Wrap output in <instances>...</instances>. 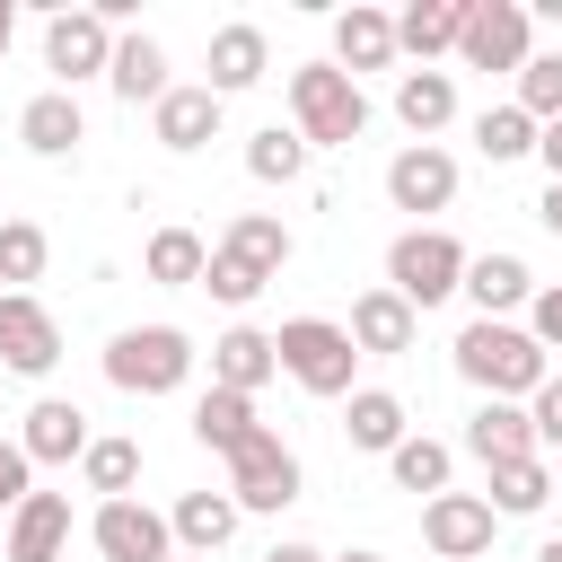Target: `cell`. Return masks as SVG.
<instances>
[{"mask_svg": "<svg viewBox=\"0 0 562 562\" xmlns=\"http://www.w3.org/2000/svg\"><path fill=\"white\" fill-rule=\"evenodd\" d=\"M457 378L483 386V404H527L553 369H544V342L527 325H501V316H474L457 334Z\"/></svg>", "mask_w": 562, "mask_h": 562, "instance_id": "1", "label": "cell"}, {"mask_svg": "<svg viewBox=\"0 0 562 562\" xmlns=\"http://www.w3.org/2000/svg\"><path fill=\"white\" fill-rule=\"evenodd\" d=\"M290 132H299L307 149H351V140L369 132L360 79H342L334 61H299V70H290Z\"/></svg>", "mask_w": 562, "mask_h": 562, "instance_id": "2", "label": "cell"}, {"mask_svg": "<svg viewBox=\"0 0 562 562\" xmlns=\"http://www.w3.org/2000/svg\"><path fill=\"white\" fill-rule=\"evenodd\" d=\"M272 360H281L290 386H307V395H325V404H342V395H351V369H360V351H351V334H342L334 316H290V325L272 334Z\"/></svg>", "mask_w": 562, "mask_h": 562, "instance_id": "3", "label": "cell"}, {"mask_svg": "<svg viewBox=\"0 0 562 562\" xmlns=\"http://www.w3.org/2000/svg\"><path fill=\"white\" fill-rule=\"evenodd\" d=\"M105 378L123 395H176L193 378V334L184 325H123L105 342Z\"/></svg>", "mask_w": 562, "mask_h": 562, "instance_id": "4", "label": "cell"}, {"mask_svg": "<svg viewBox=\"0 0 562 562\" xmlns=\"http://www.w3.org/2000/svg\"><path fill=\"white\" fill-rule=\"evenodd\" d=\"M457 281H465V246L448 237V228H404L395 246H386V290L422 316V307H439V299H457Z\"/></svg>", "mask_w": 562, "mask_h": 562, "instance_id": "5", "label": "cell"}, {"mask_svg": "<svg viewBox=\"0 0 562 562\" xmlns=\"http://www.w3.org/2000/svg\"><path fill=\"white\" fill-rule=\"evenodd\" d=\"M228 501L237 509H290L299 501V448L281 430H255L237 457H228Z\"/></svg>", "mask_w": 562, "mask_h": 562, "instance_id": "6", "label": "cell"}, {"mask_svg": "<svg viewBox=\"0 0 562 562\" xmlns=\"http://www.w3.org/2000/svg\"><path fill=\"white\" fill-rule=\"evenodd\" d=\"M527 9L518 0H465V26H457V61L465 70H527Z\"/></svg>", "mask_w": 562, "mask_h": 562, "instance_id": "7", "label": "cell"}, {"mask_svg": "<svg viewBox=\"0 0 562 562\" xmlns=\"http://www.w3.org/2000/svg\"><path fill=\"white\" fill-rule=\"evenodd\" d=\"M105 61H114V26H105L97 9H53V18H44V70H53L61 88L105 79Z\"/></svg>", "mask_w": 562, "mask_h": 562, "instance_id": "8", "label": "cell"}, {"mask_svg": "<svg viewBox=\"0 0 562 562\" xmlns=\"http://www.w3.org/2000/svg\"><path fill=\"white\" fill-rule=\"evenodd\" d=\"M492 536H501V518H492L483 492H439V501H422V544H430L439 562H483Z\"/></svg>", "mask_w": 562, "mask_h": 562, "instance_id": "9", "label": "cell"}, {"mask_svg": "<svg viewBox=\"0 0 562 562\" xmlns=\"http://www.w3.org/2000/svg\"><path fill=\"white\" fill-rule=\"evenodd\" d=\"M53 360H61V325H53V307H44L35 290H0V369H18V378H53Z\"/></svg>", "mask_w": 562, "mask_h": 562, "instance_id": "10", "label": "cell"}, {"mask_svg": "<svg viewBox=\"0 0 562 562\" xmlns=\"http://www.w3.org/2000/svg\"><path fill=\"white\" fill-rule=\"evenodd\" d=\"M88 544H97L105 562H176L167 509H149V501H97V518H88Z\"/></svg>", "mask_w": 562, "mask_h": 562, "instance_id": "11", "label": "cell"}, {"mask_svg": "<svg viewBox=\"0 0 562 562\" xmlns=\"http://www.w3.org/2000/svg\"><path fill=\"white\" fill-rule=\"evenodd\" d=\"M386 202L413 211V220H422V211H448V202H457V158H448L439 140L395 149V158H386Z\"/></svg>", "mask_w": 562, "mask_h": 562, "instance_id": "12", "label": "cell"}, {"mask_svg": "<svg viewBox=\"0 0 562 562\" xmlns=\"http://www.w3.org/2000/svg\"><path fill=\"white\" fill-rule=\"evenodd\" d=\"M70 544V492H26L0 518V562H61Z\"/></svg>", "mask_w": 562, "mask_h": 562, "instance_id": "13", "label": "cell"}, {"mask_svg": "<svg viewBox=\"0 0 562 562\" xmlns=\"http://www.w3.org/2000/svg\"><path fill=\"white\" fill-rule=\"evenodd\" d=\"M413 325H422V316L378 281V290H360V299H351V325H342V334H351V351H360V360H395V351H413Z\"/></svg>", "mask_w": 562, "mask_h": 562, "instance_id": "14", "label": "cell"}, {"mask_svg": "<svg viewBox=\"0 0 562 562\" xmlns=\"http://www.w3.org/2000/svg\"><path fill=\"white\" fill-rule=\"evenodd\" d=\"M18 448H26V465H70V457H88V413L70 395H35Z\"/></svg>", "mask_w": 562, "mask_h": 562, "instance_id": "15", "label": "cell"}, {"mask_svg": "<svg viewBox=\"0 0 562 562\" xmlns=\"http://www.w3.org/2000/svg\"><path fill=\"white\" fill-rule=\"evenodd\" d=\"M202 70H211L202 88H211L220 105H228V97H246V88H255V79L272 70V44H263V26H246V18H237V26H220V35H211V61H202Z\"/></svg>", "mask_w": 562, "mask_h": 562, "instance_id": "16", "label": "cell"}, {"mask_svg": "<svg viewBox=\"0 0 562 562\" xmlns=\"http://www.w3.org/2000/svg\"><path fill=\"white\" fill-rule=\"evenodd\" d=\"M220 114H228V105H220V97L193 79V88H167V97L149 105V132H158V149H176V158H184V149L220 140Z\"/></svg>", "mask_w": 562, "mask_h": 562, "instance_id": "17", "label": "cell"}, {"mask_svg": "<svg viewBox=\"0 0 562 562\" xmlns=\"http://www.w3.org/2000/svg\"><path fill=\"white\" fill-rule=\"evenodd\" d=\"M281 378V360H272V334L263 325H228L220 342H211V386H228V395H263Z\"/></svg>", "mask_w": 562, "mask_h": 562, "instance_id": "18", "label": "cell"}, {"mask_svg": "<svg viewBox=\"0 0 562 562\" xmlns=\"http://www.w3.org/2000/svg\"><path fill=\"white\" fill-rule=\"evenodd\" d=\"M386 61H395V18L369 9V0H351V9L334 18V70L360 79V70H386Z\"/></svg>", "mask_w": 562, "mask_h": 562, "instance_id": "19", "label": "cell"}, {"mask_svg": "<svg viewBox=\"0 0 562 562\" xmlns=\"http://www.w3.org/2000/svg\"><path fill=\"white\" fill-rule=\"evenodd\" d=\"M237 518H246V509H237L228 492H184V501L167 509V536H176V553L211 562V553H220V544L237 536Z\"/></svg>", "mask_w": 562, "mask_h": 562, "instance_id": "20", "label": "cell"}, {"mask_svg": "<svg viewBox=\"0 0 562 562\" xmlns=\"http://www.w3.org/2000/svg\"><path fill=\"white\" fill-rule=\"evenodd\" d=\"M18 140H26L35 158H70V149L88 140V114H79V97H70V88H44V97H26V114H18Z\"/></svg>", "mask_w": 562, "mask_h": 562, "instance_id": "21", "label": "cell"}, {"mask_svg": "<svg viewBox=\"0 0 562 562\" xmlns=\"http://www.w3.org/2000/svg\"><path fill=\"white\" fill-rule=\"evenodd\" d=\"M457 290L474 299V316H501V325H509V307L536 299V272H527L518 255H465V281H457Z\"/></svg>", "mask_w": 562, "mask_h": 562, "instance_id": "22", "label": "cell"}, {"mask_svg": "<svg viewBox=\"0 0 562 562\" xmlns=\"http://www.w3.org/2000/svg\"><path fill=\"white\" fill-rule=\"evenodd\" d=\"M105 88L123 97V105H158L176 79H167V53H158V35H114V61H105Z\"/></svg>", "mask_w": 562, "mask_h": 562, "instance_id": "23", "label": "cell"}, {"mask_svg": "<svg viewBox=\"0 0 562 562\" xmlns=\"http://www.w3.org/2000/svg\"><path fill=\"white\" fill-rule=\"evenodd\" d=\"M220 255H237L246 272H263V281H281V263L299 255V237L272 220V211H237L228 228H220Z\"/></svg>", "mask_w": 562, "mask_h": 562, "instance_id": "24", "label": "cell"}, {"mask_svg": "<svg viewBox=\"0 0 562 562\" xmlns=\"http://www.w3.org/2000/svg\"><path fill=\"white\" fill-rule=\"evenodd\" d=\"M395 123H404L413 140L448 132V123H457V79H448V70H404V79H395Z\"/></svg>", "mask_w": 562, "mask_h": 562, "instance_id": "25", "label": "cell"}, {"mask_svg": "<svg viewBox=\"0 0 562 562\" xmlns=\"http://www.w3.org/2000/svg\"><path fill=\"white\" fill-rule=\"evenodd\" d=\"M457 26H465V0H413V9L395 18V53H413V61L430 70L439 53H457Z\"/></svg>", "mask_w": 562, "mask_h": 562, "instance_id": "26", "label": "cell"}, {"mask_svg": "<svg viewBox=\"0 0 562 562\" xmlns=\"http://www.w3.org/2000/svg\"><path fill=\"white\" fill-rule=\"evenodd\" d=\"M465 457H483V465L536 457V422H527V404H483V413L465 422Z\"/></svg>", "mask_w": 562, "mask_h": 562, "instance_id": "27", "label": "cell"}, {"mask_svg": "<svg viewBox=\"0 0 562 562\" xmlns=\"http://www.w3.org/2000/svg\"><path fill=\"white\" fill-rule=\"evenodd\" d=\"M263 422H255V395H228V386H202V404H193V439L202 448H220V457H237L246 439H255Z\"/></svg>", "mask_w": 562, "mask_h": 562, "instance_id": "28", "label": "cell"}, {"mask_svg": "<svg viewBox=\"0 0 562 562\" xmlns=\"http://www.w3.org/2000/svg\"><path fill=\"white\" fill-rule=\"evenodd\" d=\"M342 439L369 448V457H386V448L404 439V404H395L386 386H351V395H342Z\"/></svg>", "mask_w": 562, "mask_h": 562, "instance_id": "29", "label": "cell"}, {"mask_svg": "<svg viewBox=\"0 0 562 562\" xmlns=\"http://www.w3.org/2000/svg\"><path fill=\"white\" fill-rule=\"evenodd\" d=\"M202 263H211V246H202L193 228H158V237L140 246V272H149L158 290H202Z\"/></svg>", "mask_w": 562, "mask_h": 562, "instance_id": "30", "label": "cell"}, {"mask_svg": "<svg viewBox=\"0 0 562 562\" xmlns=\"http://www.w3.org/2000/svg\"><path fill=\"white\" fill-rule=\"evenodd\" d=\"M492 518H527V509H544L553 501V465L544 457H509V465H492Z\"/></svg>", "mask_w": 562, "mask_h": 562, "instance_id": "31", "label": "cell"}, {"mask_svg": "<svg viewBox=\"0 0 562 562\" xmlns=\"http://www.w3.org/2000/svg\"><path fill=\"white\" fill-rule=\"evenodd\" d=\"M448 465H457V457H448L439 439H413V430L386 448V474H395V492H422V501H439V492H448Z\"/></svg>", "mask_w": 562, "mask_h": 562, "instance_id": "32", "label": "cell"}, {"mask_svg": "<svg viewBox=\"0 0 562 562\" xmlns=\"http://www.w3.org/2000/svg\"><path fill=\"white\" fill-rule=\"evenodd\" d=\"M79 474H88L97 501H132V483H140V448H132V439H88Z\"/></svg>", "mask_w": 562, "mask_h": 562, "instance_id": "33", "label": "cell"}, {"mask_svg": "<svg viewBox=\"0 0 562 562\" xmlns=\"http://www.w3.org/2000/svg\"><path fill=\"white\" fill-rule=\"evenodd\" d=\"M474 149H483L492 167H509V158H536V123H527L518 105H483V114H474Z\"/></svg>", "mask_w": 562, "mask_h": 562, "instance_id": "34", "label": "cell"}, {"mask_svg": "<svg viewBox=\"0 0 562 562\" xmlns=\"http://www.w3.org/2000/svg\"><path fill=\"white\" fill-rule=\"evenodd\" d=\"M246 176H255V184H299V176H307V140L281 132V123L255 132V140H246Z\"/></svg>", "mask_w": 562, "mask_h": 562, "instance_id": "35", "label": "cell"}, {"mask_svg": "<svg viewBox=\"0 0 562 562\" xmlns=\"http://www.w3.org/2000/svg\"><path fill=\"white\" fill-rule=\"evenodd\" d=\"M527 123H562V53H527L518 70V97H509Z\"/></svg>", "mask_w": 562, "mask_h": 562, "instance_id": "36", "label": "cell"}, {"mask_svg": "<svg viewBox=\"0 0 562 562\" xmlns=\"http://www.w3.org/2000/svg\"><path fill=\"white\" fill-rule=\"evenodd\" d=\"M44 255H53V237H44L35 220H0V281L26 290V281L44 272Z\"/></svg>", "mask_w": 562, "mask_h": 562, "instance_id": "37", "label": "cell"}, {"mask_svg": "<svg viewBox=\"0 0 562 562\" xmlns=\"http://www.w3.org/2000/svg\"><path fill=\"white\" fill-rule=\"evenodd\" d=\"M202 290H211L220 307H255V290H263V272H246L237 255H220V246H211V263H202Z\"/></svg>", "mask_w": 562, "mask_h": 562, "instance_id": "38", "label": "cell"}, {"mask_svg": "<svg viewBox=\"0 0 562 562\" xmlns=\"http://www.w3.org/2000/svg\"><path fill=\"white\" fill-rule=\"evenodd\" d=\"M527 422H536V448H562V378H544L527 395Z\"/></svg>", "mask_w": 562, "mask_h": 562, "instance_id": "39", "label": "cell"}, {"mask_svg": "<svg viewBox=\"0 0 562 562\" xmlns=\"http://www.w3.org/2000/svg\"><path fill=\"white\" fill-rule=\"evenodd\" d=\"M26 492H35V465H26V448H18V439H0V518H9Z\"/></svg>", "mask_w": 562, "mask_h": 562, "instance_id": "40", "label": "cell"}, {"mask_svg": "<svg viewBox=\"0 0 562 562\" xmlns=\"http://www.w3.org/2000/svg\"><path fill=\"white\" fill-rule=\"evenodd\" d=\"M527 334H536V342H544V351H562V281H553V290H536V299H527Z\"/></svg>", "mask_w": 562, "mask_h": 562, "instance_id": "41", "label": "cell"}, {"mask_svg": "<svg viewBox=\"0 0 562 562\" xmlns=\"http://www.w3.org/2000/svg\"><path fill=\"white\" fill-rule=\"evenodd\" d=\"M536 158H544V176L562 184V123H536Z\"/></svg>", "mask_w": 562, "mask_h": 562, "instance_id": "42", "label": "cell"}, {"mask_svg": "<svg viewBox=\"0 0 562 562\" xmlns=\"http://www.w3.org/2000/svg\"><path fill=\"white\" fill-rule=\"evenodd\" d=\"M536 220H544V228L562 237V184H544V202H536Z\"/></svg>", "mask_w": 562, "mask_h": 562, "instance_id": "43", "label": "cell"}, {"mask_svg": "<svg viewBox=\"0 0 562 562\" xmlns=\"http://www.w3.org/2000/svg\"><path fill=\"white\" fill-rule=\"evenodd\" d=\"M263 562H325V553H316V544H272Z\"/></svg>", "mask_w": 562, "mask_h": 562, "instance_id": "44", "label": "cell"}, {"mask_svg": "<svg viewBox=\"0 0 562 562\" xmlns=\"http://www.w3.org/2000/svg\"><path fill=\"white\" fill-rule=\"evenodd\" d=\"M9 35H18V9H9V0H0V53H9Z\"/></svg>", "mask_w": 562, "mask_h": 562, "instance_id": "45", "label": "cell"}, {"mask_svg": "<svg viewBox=\"0 0 562 562\" xmlns=\"http://www.w3.org/2000/svg\"><path fill=\"white\" fill-rule=\"evenodd\" d=\"M536 562H562V536H544V544H536Z\"/></svg>", "mask_w": 562, "mask_h": 562, "instance_id": "46", "label": "cell"}, {"mask_svg": "<svg viewBox=\"0 0 562 562\" xmlns=\"http://www.w3.org/2000/svg\"><path fill=\"white\" fill-rule=\"evenodd\" d=\"M334 562H378V553H334Z\"/></svg>", "mask_w": 562, "mask_h": 562, "instance_id": "47", "label": "cell"}, {"mask_svg": "<svg viewBox=\"0 0 562 562\" xmlns=\"http://www.w3.org/2000/svg\"><path fill=\"white\" fill-rule=\"evenodd\" d=\"M553 492H562V465H553Z\"/></svg>", "mask_w": 562, "mask_h": 562, "instance_id": "48", "label": "cell"}, {"mask_svg": "<svg viewBox=\"0 0 562 562\" xmlns=\"http://www.w3.org/2000/svg\"><path fill=\"white\" fill-rule=\"evenodd\" d=\"M176 562H193V553H176Z\"/></svg>", "mask_w": 562, "mask_h": 562, "instance_id": "49", "label": "cell"}]
</instances>
